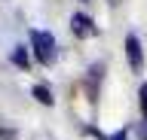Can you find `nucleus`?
Segmentation results:
<instances>
[{
  "instance_id": "nucleus-1",
  "label": "nucleus",
  "mask_w": 147,
  "mask_h": 140,
  "mask_svg": "<svg viewBox=\"0 0 147 140\" xmlns=\"http://www.w3.org/2000/svg\"><path fill=\"white\" fill-rule=\"evenodd\" d=\"M31 49H34L37 61L43 67L55 64V37L46 34V31H31Z\"/></svg>"
},
{
  "instance_id": "nucleus-2",
  "label": "nucleus",
  "mask_w": 147,
  "mask_h": 140,
  "mask_svg": "<svg viewBox=\"0 0 147 140\" xmlns=\"http://www.w3.org/2000/svg\"><path fill=\"white\" fill-rule=\"evenodd\" d=\"M126 58H129L132 73H141V70H144V49H141L138 34H129V37H126Z\"/></svg>"
},
{
  "instance_id": "nucleus-3",
  "label": "nucleus",
  "mask_w": 147,
  "mask_h": 140,
  "mask_svg": "<svg viewBox=\"0 0 147 140\" xmlns=\"http://www.w3.org/2000/svg\"><path fill=\"white\" fill-rule=\"evenodd\" d=\"M71 31H74V37H80V40L95 37V34H98L95 21H92L86 12H74V15H71Z\"/></svg>"
},
{
  "instance_id": "nucleus-4",
  "label": "nucleus",
  "mask_w": 147,
  "mask_h": 140,
  "mask_svg": "<svg viewBox=\"0 0 147 140\" xmlns=\"http://www.w3.org/2000/svg\"><path fill=\"white\" fill-rule=\"evenodd\" d=\"M101 64H92L89 70V79H86V88H89V101H95V94H98V79H101Z\"/></svg>"
},
{
  "instance_id": "nucleus-5",
  "label": "nucleus",
  "mask_w": 147,
  "mask_h": 140,
  "mask_svg": "<svg viewBox=\"0 0 147 140\" xmlns=\"http://www.w3.org/2000/svg\"><path fill=\"white\" fill-rule=\"evenodd\" d=\"M34 98H37V101H40V104H43V107H52V104H55L52 92H49L46 85H34Z\"/></svg>"
},
{
  "instance_id": "nucleus-6",
  "label": "nucleus",
  "mask_w": 147,
  "mask_h": 140,
  "mask_svg": "<svg viewBox=\"0 0 147 140\" xmlns=\"http://www.w3.org/2000/svg\"><path fill=\"white\" fill-rule=\"evenodd\" d=\"M12 64L16 67H31V58H28V52L22 46H16V52H12Z\"/></svg>"
},
{
  "instance_id": "nucleus-7",
  "label": "nucleus",
  "mask_w": 147,
  "mask_h": 140,
  "mask_svg": "<svg viewBox=\"0 0 147 140\" xmlns=\"http://www.w3.org/2000/svg\"><path fill=\"white\" fill-rule=\"evenodd\" d=\"M138 104H141V116H147V82L138 88Z\"/></svg>"
},
{
  "instance_id": "nucleus-8",
  "label": "nucleus",
  "mask_w": 147,
  "mask_h": 140,
  "mask_svg": "<svg viewBox=\"0 0 147 140\" xmlns=\"http://www.w3.org/2000/svg\"><path fill=\"white\" fill-rule=\"evenodd\" d=\"M138 140H147V116H141L138 122Z\"/></svg>"
},
{
  "instance_id": "nucleus-9",
  "label": "nucleus",
  "mask_w": 147,
  "mask_h": 140,
  "mask_svg": "<svg viewBox=\"0 0 147 140\" xmlns=\"http://www.w3.org/2000/svg\"><path fill=\"white\" fill-rule=\"evenodd\" d=\"M126 137H129V131H126V128H119L117 134H113V137H107V140H126Z\"/></svg>"
},
{
  "instance_id": "nucleus-10",
  "label": "nucleus",
  "mask_w": 147,
  "mask_h": 140,
  "mask_svg": "<svg viewBox=\"0 0 147 140\" xmlns=\"http://www.w3.org/2000/svg\"><path fill=\"white\" fill-rule=\"evenodd\" d=\"M119 3H123V0H110V6H119Z\"/></svg>"
},
{
  "instance_id": "nucleus-11",
  "label": "nucleus",
  "mask_w": 147,
  "mask_h": 140,
  "mask_svg": "<svg viewBox=\"0 0 147 140\" xmlns=\"http://www.w3.org/2000/svg\"><path fill=\"white\" fill-rule=\"evenodd\" d=\"M80 3H89V0H80Z\"/></svg>"
}]
</instances>
